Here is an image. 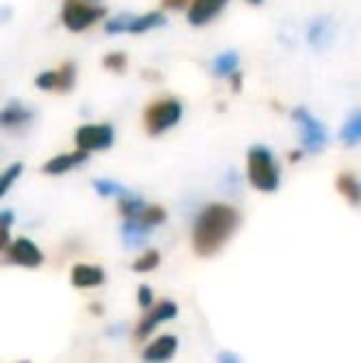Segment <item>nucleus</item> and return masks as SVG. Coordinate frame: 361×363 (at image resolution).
<instances>
[{
    "label": "nucleus",
    "mask_w": 361,
    "mask_h": 363,
    "mask_svg": "<svg viewBox=\"0 0 361 363\" xmlns=\"http://www.w3.org/2000/svg\"><path fill=\"white\" fill-rule=\"evenodd\" d=\"M104 279H106L104 269L96 267V264H74L72 274H70V282L79 289L99 287V284H104Z\"/></svg>",
    "instance_id": "ddd939ff"
},
{
    "label": "nucleus",
    "mask_w": 361,
    "mask_h": 363,
    "mask_svg": "<svg viewBox=\"0 0 361 363\" xmlns=\"http://www.w3.org/2000/svg\"><path fill=\"white\" fill-rule=\"evenodd\" d=\"M3 252H5V262L18 264V267H28V269L40 267L45 259L43 252H40V247L30 238L13 240V242L8 245V250H3Z\"/></svg>",
    "instance_id": "6e6552de"
},
{
    "label": "nucleus",
    "mask_w": 361,
    "mask_h": 363,
    "mask_svg": "<svg viewBox=\"0 0 361 363\" xmlns=\"http://www.w3.org/2000/svg\"><path fill=\"white\" fill-rule=\"evenodd\" d=\"M159 264H161V255L156 252V250H146L144 255H139V257L134 259L131 269H134V272H154Z\"/></svg>",
    "instance_id": "b1692460"
},
{
    "label": "nucleus",
    "mask_w": 361,
    "mask_h": 363,
    "mask_svg": "<svg viewBox=\"0 0 361 363\" xmlns=\"http://www.w3.org/2000/svg\"><path fill=\"white\" fill-rule=\"evenodd\" d=\"M129 20H131V13H121V15H114V18L104 20L101 28H104L106 35H124V33H129Z\"/></svg>",
    "instance_id": "393cba45"
},
{
    "label": "nucleus",
    "mask_w": 361,
    "mask_h": 363,
    "mask_svg": "<svg viewBox=\"0 0 361 363\" xmlns=\"http://www.w3.org/2000/svg\"><path fill=\"white\" fill-rule=\"evenodd\" d=\"M154 228H149L146 223L136 218H124V225H121V240H124L126 247H141L146 240L151 238Z\"/></svg>",
    "instance_id": "4468645a"
},
{
    "label": "nucleus",
    "mask_w": 361,
    "mask_h": 363,
    "mask_svg": "<svg viewBox=\"0 0 361 363\" xmlns=\"http://www.w3.org/2000/svg\"><path fill=\"white\" fill-rule=\"evenodd\" d=\"M23 163H13V166H8L3 171V178H0V198L8 196V191L13 188V183L18 181L20 176H23Z\"/></svg>",
    "instance_id": "a878e982"
},
{
    "label": "nucleus",
    "mask_w": 361,
    "mask_h": 363,
    "mask_svg": "<svg viewBox=\"0 0 361 363\" xmlns=\"http://www.w3.org/2000/svg\"><path fill=\"white\" fill-rule=\"evenodd\" d=\"M332 35H334V23L329 18H314L307 25V43L312 48H327L332 43Z\"/></svg>",
    "instance_id": "dca6fc26"
},
{
    "label": "nucleus",
    "mask_w": 361,
    "mask_h": 363,
    "mask_svg": "<svg viewBox=\"0 0 361 363\" xmlns=\"http://www.w3.org/2000/svg\"><path fill=\"white\" fill-rule=\"evenodd\" d=\"M104 5H91L89 0H65L60 10V20L70 33H87L89 28L104 20Z\"/></svg>",
    "instance_id": "20e7f679"
},
{
    "label": "nucleus",
    "mask_w": 361,
    "mask_h": 363,
    "mask_svg": "<svg viewBox=\"0 0 361 363\" xmlns=\"http://www.w3.org/2000/svg\"><path fill=\"white\" fill-rule=\"evenodd\" d=\"M183 119V101L179 96H159L144 109V129L149 136H164Z\"/></svg>",
    "instance_id": "7ed1b4c3"
},
{
    "label": "nucleus",
    "mask_w": 361,
    "mask_h": 363,
    "mask_svg": "<svg viewBox=\"0 0 361 363\" xmlns=\"http://www.w3.org/2000/svg\"><path fill=\"white\" fill-rule=\"evenodd\" d=\"M116 141V131L111 124H82L74 131V146L82 151H106Z\"/></svg>",
    "instance_id": "423d86ee"
},
{
    "label": "nucleus",
    "mask_w": 361,
    "mask_h": 363,
    "mask_svg": "<svg viewBox=\"0 0 361 363\" xmlns=\"http://www.w3.org/2000/svg\"><path fill=\"white\" fill-rule=\"evenodd\" d=\"M35 86L43 91H57V69H48L35 77Z\"/></svg>",
    "instance_id": "cd10ccee"
},
{
    "label": "nucleus",
    "mask_w": 361,
    "mask_h": 363,
    "mask_svg": "<svg viewBox=\"0 0 361 363\" xmlns=\"http://www.w3.org/2000/svg\"><path fill=\"white\" fill-rule=\"evenodd\" d=\"M91 186H94V191L99 193L101 198H121L124 193H129L124 186H119L116 181H109V178H94Z\"/></svg>",
    "instance_id": "4be33fe9"
},
{
    "label": "nucleus",
    "mask_w": 361,
    "mask_h": 363,
    "mask_svg": "<svg viewBox=\"0 0 361 363\" xmlns=\"http://www.w3.org/2000/svg\"><path fill=\"white\" fill-rule=\"evenodd\" d=\"M191 0H161V8L164 10H188Z\"/></svg>",
    "instance_id": "c756f323"
},
{
    "label": "nucleus",
    "mask_w": 361,
    "mask_h": 363,
    "mask_svg": "<svg viewBox=\"0 0 361 363\" xmlns=\"http://www.w3.org/2000/svg\"><path fill=\"white\" fill-rule=\"evenodd\" d=\"M231 89L233 91H240L243 89V74L240 72H235L231 77Z\"/></svg>",
    "instance_id": "7c9ffc66"
},
{
    "label": "nucleus",
    "mask_w": 361,
    "mask_h": 363,
    "mask_svg": "<svg viewBox=\"0 0 361 363\" xmlns=\"http://www.w3.org/2000/svg\"><path fill=\"white\" fill-rule=\"evenodd\" d=\"M235 72H240V55L235 50H226V52L216 55L211 62V74L218 79H231Z\"/></svg>",
    "instance_id": "2eb2a0df"
},
{
    "label": "nucleus",
    "mask_w": 361,
    "mask_h": 363,
    "mask_svg": "<svg viewBox=\"0 0 361 363\" xmlns=\"http://www.w3.org/2000/svg\"><path fill=\"white\" fill-rule=\"evenodd\" d=\"M136 220H141V223H146L149 228H156V225H164L166 223V211L161 206H146L144 213H141Z\"/></svg>",
    "instance_id": "bb28decb"
},
{
    "label": "nucleus",
    "mask_w": 361,
    "mask_h": 363,
    "mask_svg": "<svg viewBox=\"0 0 361 363\" xmlns=\"http://www.w3.org/2000/svg\"><path fill=\"white\" fill-rule=\"evenodd\" d=\"M248 183L260 193H274L279 188V166L277 158L267 146L255 144L248 148L245 156Z\"/></svg>",
    "instance_id": "f03ea898"
},
{
    "label": "nucleus",
    "mask_w": 361,
    "mask_h": 363,
    "mask_svg": "<svg viewBox=\"0 0 361 363\" xmlns=\"http://www.w3.org/2000/svg\"><path fill=\"white\" fill-rule=\"evenodd\" d=\"M228 3L231 0H191V5L186 10L188 25L191 28H206L228 8Z\"/></svg>",
    "instance_id": "1a4fd4ad"
},
{
    "label": "nucleus",
    "mask_w": 361,
    "mask_h": 363,
    "mask_svg": "<svg viewBox=\"0 0 361 363\" xmlns=\"http://www.w3.org/2000/svg\"><path fill=\"white\" fill-rule=\"evenodd\" d=\"M74 82H77V67L74 62H62L57 67V91L60 94H67V91L74 89Z\"/></svg>",
    "instance_id": "aec40b11"
},
{
    "label": "nucleus",
    "mask_w": 361,
    "mask_h": 363,
    "mask_svg": "<svg viewBox=\"0 0 361 363\" xmlns=\"http://www.w3.org/2000/svg\"><path fill=\"white\" fill-rule=\"evenodd\" d=\"M35 121V111L25 101H8L0 109V126L5 131H25Z\"/></svg>",
    "instance_id": "9d476101"
},
{
    "label": "nucleus",
    "mask_w": 361,
    "mask_h": 363,
    "mask_svg": "<svg viewBox=\"0 0 361 363\" xmlns=\"http://www.w3.org/2000/svg\"><path fill=\"white\" fill-rule=\"evenodd\" d=\"M339 139H342L344 146H359L361 144V109L349 114V119L344 121L342 131H339Z\"/></svg>",
    "instance_id": "6ab92c4d"
},
{
    "label": "nucleus",
    "mask_w": 361,
    "mask_h": 363,
    "mask_svg": "<svg viewBox=\"0 0 361 363\" xmlns=\"http://www.w3.org/2000/svg\"><path fill=\"white\" fill-rule=\"evenodd\" d=\"M218 363H240V359L233 356V354H221L218 356Z\"/></svg>",
    "instance_id": "2f4dec72"
},
{
    "label": "nucleus",
    "mask_w": 361,
    "mask_h": 363,
    "mask_svg": "<svg viewBox=\"0 0 361 363\" xmlns=\"http://www.w3.org/2000/svg\"><path fill=\"white\" fill-rule=\"evenodd\" d=\"M240 216L233 206L226 203H211L196 216L193 223V250L201 257H211L218 250H223V245L233 238V233L238 230Z\"/></svg>",
    "instance_id": "f257e3e1"
},
{
    "label": "nucleus",
    "mask_w": 361,
    "mask_h": 363,
    "mask_svg": "<svg viewBox=\"0 0 361 363\" xmlns=\"http://www.w3.org/2000/svg\"><path fill=\"white\" fill-rule=\"evenodd\" d=\"M248 3H250V5H260L262 0H248Z\"/></svg>",
    "instance_id": "72a5a7b5"
},
{
    "label": "nucleus",
    "mask_w": 361,
    "mask_h": 363,
    "mask_svg": "<svg viewBox=\"0 0 361 363\" xmlns=\"http://www.w3.org/2000/svg\"><path fill=\"white\" fill-rule=\"evenodd\" d=\"M20 363H30V361H20Z\"/></svg>",
    "instance_id": "f704fd0d"
},
{
    "label": "nucleus",
    "mask_w": 361,
    "mask_h": 363,
    "mask_svg": "<svg viewBox=\"0 0 361 363\" xmlns=\"http://www.w3.org/2000/svg\"><path fill=\"white\" fill-rule=\"evenodd\" d=\"M166 25V15L161 10H151V13L144 15H131L129 20V35H144L151 33V30H159Z\"/></svg>",
    "instance_id": "f3484780"
},
{
    "label": "nucleus",
    "mask_w": 361,
    "mask_h": 363,
    "mask_svg": "<svg viewBox=\"0 0 361 363\" xmlns=\"http://www.w3.org/2000/svg\"><path fill=\"white\" fill-rule=\"evenodd\" d=\"M136 301H139L141 309H151V306H154V294H151V287L141 284L139 291H136Z\"/></svg>",
    "instance_id": "c85d7f7f"
},
{
    "label": "nucleus",
    "mask_w": 361,
    "mask_h": 363,
    "mask_svg": "<svg viewBox=\"0 0 361 363\" xmlns=\"http://www.w3.org/2000/svg\"><path fill=\"white\" fill-rule=\"evenodd\" d=\"M101 65H104L106 72L124 74V72H126V67H129V57H126V52H119V50H114V52H106V55H104Z\"/></svg>",
    "instance_id": "5701e85b"
},
{
    "label": "nucleus",
    "mask_w": 361,
    "mask_h": 363,
    "mask_svg": "<svg viewBox=\"0 0 361 363\" xmlns=\"http://www.w3.org/2000/svg\"><path fill=\"white\" fill-rule=\"evenodd\" d=\"M302 156H304V148H302V151H292V153H289V161H292V163H297Z\"/></svg>",
    "instance_id": "473e14b6"
},
{
    "label": "nucleus",
    "mask_w": 361,
    "mask_h": 363,
    "mask_svg": "<svg viewBox=\"0 0 361 363\" xmlns=\"http://www.w3.org/2000/svg\"><path fill=\"white\" fill-rule=\"evenodd\" d=\"M146 206H149V203H144L139 196H134V193H124V196L119 198V213L124 218H139Z\"/></svg>",
    "instance_id": "412c9836"
},
{
    "label": "nucleus",
    "mask_w": 361,
    "mask_h": 363,
    "mask_svg": "<svg viewBox=\"0 0 361 363\" xmlns=\"http://www.w3.org/2000/svg\"><path fill=\"white\" fill-rule=\"evenodd\" d=\"M292 119H294V124H297V129H299V141H302L304 151H307V153L324 151L329 136H327V129H324L322 121H319L317 116L307 109V106H297V109L292 111Z\"/></svg>",
    "instance_id": "39448f33"
},
{
    "label": "nucleus",
    "mask_w": 361,
    "mask_h": 363,
    "mask_svg": "<svg viewBox=\"0 0 361 363\" xmlns=\"http://www.w3.org/2000/svg\"><path fill=\"white\" fill-rule=\"evenodd\" d=\"M87 158H89V151H82V148L70 151V153H57V156H52L50 161H45L43 173L45 176H65V173L74 171L77 166L87 163Z\"/></svg>",
    "instance_id": "9b49d317"
},
{
    "label": "nucleus",
    "mask_w": 361,
    "mask_h": 363,
    "mask_svg": "<svg viewBox=\"0 0 361 363\" xmlns=\"http://www.w3.org/2000/svg\"><path fill=\"white\" fill-rule=\"evenodd\" d=\"M176 316H179V306H176V301H171V299H164L156 306H151V309H146V316L139 321V326H136V331H134L136 341L149 339V336L154 334L156 326L164 324V321L176 319Z\"/></svg>",
    "instance_id": "0eeeda50"
},
{
    "label": "nucleus",
    "mask_w": 361,
    "mask_h": 363,
    "mask_svg": "<svg viewBox=\"0 0 361 363\" xmlns=\"http://www.w3.org/2000/svg\"><path fill=\"white\" fill-rule=\"evenodd\" d=\"M176 351H179V339L166 334V336H159V339L151 341V344L144 349V354H141V359L146 363H166V361L174 359Z\"/></svg>",
    "instance_id": "f8f14e48"
},
{
    "label": "nucleus",
    "mask_w": 361,
    "mask_h": 363,
    "mask_svg": "<svg viewBox=\"0 0 361 363\" xmlns=\"http://www.w3.org/2000/svg\"><path fill=\"white\" fill-rule=\"evenodd\" d=\"M337 191L349 201V206H361V181L352 173H339Z\"/></svg>",
    "instance_id": "a211bd4d"
}]
</instances>
